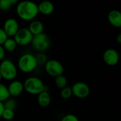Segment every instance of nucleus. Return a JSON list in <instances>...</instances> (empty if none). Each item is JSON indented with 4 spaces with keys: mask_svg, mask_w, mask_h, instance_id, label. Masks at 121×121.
<instances>
[{
    "mask_svg": "<svg viewBox=\"0 0 121 121\" xmlns=\"http://www.w3.org/2000/svg\"><path fill=\"white\" fill-rule=\"evenodd\" d=\"M16 13L18 16L26 21H31L35 20L38 15V4L30 1H23L17 4Z\"/></svg>",
    "mask_w": 121,
    "mask_h": 121,
    "instance_id": "obj_1",
    "label": "nucleus"
},
{
    "mask_svg": "<svg viewBox=\"0 0 121 121\" xmlns=\"http://www.w3.org/2000/svg\"><path fill=\"white\" fill-rule=\"evenodd\" d=\"M24 91L32 95H38L43 91H47L43 82L38 77H28L23 83Z\"/></svg>",
    "mask_w": 121,
    "mask_h": 121,
    "instance_id": "obj_2",
    "label": "nucleus"
},
{
    "mask_svg": "<svg viewBox=\"0 0 121 121\" xmlns=\"http://www.w3.org/2000/svg\"><path fill=\"white\" fill-rule=\"evenodd\" d=\"M18 69L16 65L9 59H4L0 63V74L6 81H13L17 76Z\"/></svg>",
    "mask_w": 121,
    "mask_h": 121,
    "instance_id": "obj_3",
    "label": "nucleus"
},
{
    "mask_svg": "<svg viewBox=\"0 0 121 121\" xmlns=\"http://www.w3.org/2000/svg\"><path fill=\"white\" fill-rule=\"evenodd\" d=\"M38 64L35 55L30 53L22 55L18 61V68L23 73H30L35 69Z\"/></svg>",
    "mask_w": 121,
    "mask_h": 121,
    "instance_id": "obj_4",
    "label": "nucleus"
},
{
    "mask_svg": "<svg viewBox=\"0 0 121 121\" xmlns=\"http://www.w3.org/2000/svg\"><path fill=\"white\" fill-rule=\"evenodd\" d=\"M30 43L35 50L38 51L39 52H43L50 48V39L47 34L43 33L39 35L33 36Z\"/></svg>",
    "mask_w": 121,
    "mask_h": 121,
    "instance_id": "obj_5",
    "label": "nucleus"
},
{
    "mask_svg": "<svg viewBox=\"0 0 121 121\" xmlns=\"http://www.w3.org/2000/svg\"><path fill=\"white\" fill-rule=\"evenodd\" d=\"M45 70L46 73L53 77L62 75L65 71V68L62 64L56 60H49L45 64Z\"/></svg>",
    "mask_w": 121,
    "mask_h": 121,
    "instance_id": "obj_6",
    "label": "nucleus"
},
{
    "mask_svg": "<svg viewBox=\"0 0 121 121\" xmlns=\"http://www.w3.org/2000/svg\"><path fill=\"white\" fill-rule=\"evenodd\" d=\"M13 38L16 43L17 45L26 46L31 43L33 35L29 31L28 28H21L18 29Z\"/></svg>",
    "mask_w": 121,
    "mask_h": 121,
    "instance_id": "obj_7",
    "label": "nucleus"
},
{
    "mask_svg": "<svg viewBox=\"0 0 121 121\" xmlns=\"http://www.w3.org/2000/svg\"><path fill=\"white\" fill-rule=\"evenodd\" d=\"M71 88L72 91V95L80 99L87 98L90 94L89 86L87 84L82 82L74 83Z\"/></svg>",
    "mask_w": 121,
    "mask_h": 121,
    "instance_id": "obj_8",
    "label": "nucleus"
},
{
    "mask_svg": "<svg viewBox=\"0 0 121 121\" xmlns=\"http://www.w3.org/2000/svg\"><path fill=\"white\" fill-rule=\"evenodd\" d=\"M18 21L13 18L6 19L4 23L3 30L8 36V38H13L19 29Z\"/></svg>",
    "mask_w": 121,
    "mask_h": 121,
    "instance_id": "obj_9",
    "label": "nucleus"
},
{
    "mask_svg": "<svg viewBox=\"0 0 121 121\" xmlns=\"http://www.w3.org/2000/svg\"><path fill=\"white\" fill-rule=\"evenodd\" d=\"M103 59L104 62L108 66H115L119 62V54L116 50L108 48L104 52Z\"/></svg>",
    "mask_w": 121,
    "mask_h": 121,
    "instance_id": "obj_10",
    "label": "nucleus"
},
{
    "mask_svg": "<svg viewBox=\"0 0 121 121\" xmlns=\"http://www.w3.org/2000/svg\"><path fill=\"white\" fill-rule=\"evenodd\" d=\"M10 96H18L24 91L23 84L18 80H13L7 86Z\"/></svg>",
    "mask_w": 121,
    "mask_h": 121,
    "instance_id": "obj_11",
    "label": "nucleus"
},
{
    "mask_svg": "<svg viewBox=\"0 0 121 121\" xmlns=\"http://www.w3.org/2000/svg\"><path fill=\"white\" fill-rule=\"evenodd\" d=\"M38 13L45 16H48L54 12L55 6L51 1H43L38 4Z\"/></svg>",
    "mask_w": 121,
    "mask_h": 121,
    "instance_id": "obj_12",
    "label": "nucleus"
},
{
    "mask_svg": "<svg viewBox=\"0 0 121 121\" xmlns=\"http://www.w3.org/2000/svg\"><path fill=\"white\" fill-rule=\"evenodd\" d=\"M108 21L111 25L116 28H121V13L118 10H112L108 14Z\"/></svg>",
    "mask_w": 121,
    "mask_h": 121,
    "instance_id": "obj_13",
    "label": "nucleus"
},
{
    "mask_svg": "<svg viewBox=\"0 0 121 121\" xmlns=\"http://www.w3.org/2000/svg\"><path fill=\"white\" fill-rule=\"evenodd\" d=\"M28 28L29 31L31 33V34L33 35V36H34V35H37L43 33L44 26H43V23L40 21L33 20L30 21Z\"/></svg>",
    "mask_w": 121,
    "mask_h": 121,
    "instance_id": "obj_14",
    "label": "nucleus"
},
{
    "mask_svg": "<svg viewBox=\"0 0 121 121\" xmlns=\"http://www.w3.org/2000/svg\"><path fill=\"white\" fill-rule=\"evenodd\" d=\"M38 104L43 108L48 107L51 103V97L48 91H43L38 95L37 97Z\"/></svg>",
    "mask_w": 121,
    "mask_h": 121,
    "instance_id": "obj_15",
    "label": "nucleus"
},
{
    "mask_svg": "<svg viewBox=\"0 0 121 121\" xmlns=\"http://www.w3.org/2000/svg\"><path fill=\"white\" fill-rule=\"evenodd\" d=\"M2 46L5 51L11 52H13L16 49L17 44L13 38H8L5 40V42L3 43Z\"/></svg>",
    "mask_w": 121,
    "mask_h": 121,
    "instance_id": "obj_16",
    "label": "nucleus"
},
{
    "mask_svg": "<svg viewBox=\"0 0 121 121\" xmlns=\"http://www.w3.org/2000/svg\"><path fill=\"white\" fill-rule=\"evenodd\" d=\"M17 0H0V10L1 11H8L13 5L18 4Z\"/></svg>",
    "mask_w": 121,
    "mask_h": 121,
    "instance_id": "obj_17",
    "label": "nucleus"
},
{
    "mask_svg": "<svg viewBox=\"0 0 121 121\" xmlns=\"http://www.w3.org/2000/svg\"><path fill=\"white\" fill-rule=\"evenodd\" d=\"M10 97L7 86L0 82V102L3 103Z\"/></svg>",
    "mask_w": 121,
    "mask_h": 121,
    "instance_id": "obj_18",
    "label": "nucleus"
},
{
    "mask_svg": "<svg viewBox=\"0 0 121 121\" xmlns=\"http://www.w3.org/2000/svg\"><path fill=\"white\" fill-rule=\"evenodd\" d=\"M55 84L58 89H62L63 88L67 86V79L63 74L58 76V77H55Z\"/></svg>",
    "mask_w": 121,
    "mask_h": 121,
    "instance_id": "obj_19",
    "label": "nucleus"
},
{
    "mask_svg": "<svg viewBox=\"0 0 121 121\" xmlns=\"http://www.w3.org/2000/svg\"><path fill=\"white\" fill-rule=\"evenodd\" d=\"M15 116V112L13 110L11 109H7V108H4L1 115V118L5 120V121H12L13 119Z\"/></svg>",
    "mask_w": 121,
    "mask_h": 121,
    "instance_id": "obj_20",
    "label": "nucleus"
},
{
    "mask_svg": "<svg viewBox=\"0 0 121 121\" xmlns=\"http://www.w3.org/2000/svg\"><path fill=\"white\" fill-rule=\"evenodd\" d=\"M72 91L71 87L66 86V87L63 88L62 89H61L60 96L63 99H69V98L72 97Z\"/></svg>",
    "mask_w": 121,
    "mask_h": 121,
    "instance_id": "obj_21",
    "label": "nucleus"
},
{
    "mask_svg": "<svg viewBox=\"0 0 121 121\" xmlns=\"http://www.w3.org/2000/svg\"><path fill=\"white\" fill-rule=\"evenodd\" d=\"M35 57V60H36L38 65H45V64L48 60L47 55L43 52H39Z\"/></svg>",
    "mask_w": 121,
    "mask_h": 121,
    "instance_id": "obj_22",
    "label": "nucleus"
},
{
    "mask_svg": "<svg viewBox=\"0 0 121 121\" xmlns=\"http://www.w3.org/2000/svg\"><path fill=\"white\" fill-rule=\"evenodd\" d=\"M3 105L4 108H7V109H11L14 111L15 108L16 107V101L12 99H8L7 100H6L4 102H3Z\"/></svg>",
    "mask_w": 121,
    "mask_h": 121,
    "instance_id": "obj_23",
    "label": "nucleus"
},
{
    "mask_svg": "<svg viewBox=\"0 0 121 121\" xmlns=\"http://www.w3.org/2000/svg\"><path fill=\"white\" fill-rule=\"evenodd\" d=\"M60 121H79V120L75 115L69 113L63 116Z\"/></svg>",
    "mask_w": 121,
    "mask_h": 121,
    "instance_id": "obj_24",
    "label": "nucleus"
},
{
    "mask_svg": "<svg viewBox=\"0 0 121 121\" xmlns=\"http://www.w3.org/2000/svg\"><path fill=\"white\" fill-rule=\"evenodd\" d=\"M7 38H8V36L4 31L3 28H0V45H2Z\"/></svg>",
    "mask_w": 121,
    "mask_h": 121,
    "instance_id": "obj_25",
    "label": "nucleus"
},
{
    "mask_svg": "<svg viewBox=\"0 0 121 121\" xmlns=\"http://www.w3.org/2000/svg\"><path fill=\"white\" fill-rule=\"evenodd\" d=\"M6 55V51L4 50L2 45H0V61H2L4 60Z\"/></svg>",
    "mask_w": 121,
    "mask_h": 121,
    "instance_id": "obj_26",
    "label": "nucleus"
},
{
    "mask_svg": "<svg viewBox=\"0 0 121 121\" xmlns=\"http://www.w3.org/2000/svg\"><path fill=\"white\" fill-rule=\"evenodd\" d=\"M4 109V107L3 103L0 102V118H1V115H2Z\"/></svg>",
    "mask_w": 121,
    "mask_h": 121,
    "instance_id": "obj_27",
    "label": "nucleus"
},
{
    "mask_svg": "<svg viewBox=\"0 0 121 121\" xmlns=\"http://www.w3.org/2000/svg\"><path fill=\"white\" fill-rule=\"evenodd\" d=\"M117 42L119 43V44H121V34H118V37H117Z\"/></svg>",
    "mask_w": 121,
    "mask_h": 121,
    "instance_id": "obj_28",
    "label": "nucleus"
},
{
    "mask_svg": "<svg viewBox=\"0 0 121 121\" xmlns=\"http://www.w3.org/2000/svg\"><path fill=\"white\" fill-rule=\"evenodd\" d=\"M2 79V78H1V74H0V82H1V80Z\"/></svg>",
    "mask_w": 121,
    "mask_h": 121,
    "instance_id": "obj_29",
    "label": "nucleus"
}]
</instances>
